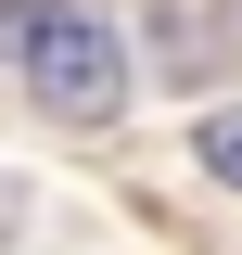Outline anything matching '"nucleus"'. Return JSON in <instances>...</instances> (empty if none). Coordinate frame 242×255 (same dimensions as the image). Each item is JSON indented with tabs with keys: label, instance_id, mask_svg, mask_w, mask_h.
<instances>
[{
	"label": "nucleus",
	"instance_id": "f257e3e1",
	"mask_svg": "<svg viewBox=\"0 0 242 255\" xmlns=\"http://www.w3.org/2000/svg\"><path fill=\"white\" fill-rule=\"evenodd\" d=\"M13 64H26V90L51 102V115H77V128H102L127 102V38L102 26L90 0H38L26 38H13Z\"/></svg>",
	"mask_w": 242,
	"mask_h": 255
},
{
	"label": "nucleus",
	"instance_id": "f03ea898",
	"mask_svg": "<svg viewBox=\"0 0 242 255\" xmlns=\"http://www.w3.org/2000/svg\"><path fill=\"white\" fill-rule=\"evenodd\" d=\"M204 179L242 191V102H230V115H204Z\"/></svg>",
	"mask_w": 242,
	"mask_h": 255
}]
</instances>
